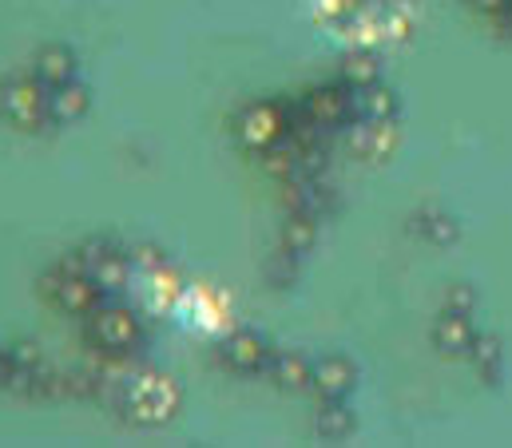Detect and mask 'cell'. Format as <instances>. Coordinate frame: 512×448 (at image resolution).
Here are the masks:
<instances>
[{
  "mask_svg": "<svg viewBox=\"0 0 512 448\" xmlns=\"http://www.w3.org/2000/svg\"><path fill=\"white\" fill-rule=\"evenodd\" d=\"M108 401L131 425L159 429V425L175 421V413L183 405V389L171 373H163L155 365H131V369L120 365L116 377L108 381Z\"/></svg>",
  "mask_w": 512,
  "mask_h": 448,
  "instance_id": "obj_1",
  "label": "cell"
},
{
  "mask_svg": "<svg viewBox=\"0 0 512 448\" xmlns=\"http://www.w3.org/2000/svg\"><path fill=\"white\" fill-rule=\"evenodd\" d=\"M84 337L88 345L100 353V357H120V361H131L143 345H147V330H143V318L131 310V306H120V302H104L96 314L84 318Z\"/></svg>",
  "mask_w": 512,
  "mask_h": 448,
  "instance_id": "obj_2",
  "label": "cell"
},
{
  "mask_svg": "<svg viewBox=\"0 0 512 448\" xmlns=\"http://www.w3.org/2000/svg\"><path fill=\"white\" fill-rule=\"evenodd\" d=\"M290 104H278V100H251L243 104L239 112L231 115V135L243 151L251 155H266L270 147H278L286 135H290Z\"/></svg>",
  "mask_w": 512,
  "mask_h": 448,
  "instance_id": "obj_3",
  "label": "cell"
},
{
  "mask_svg": "<svg viewBox=\"0 0 512 448\" xmlns=\"http://www.w3.org/2000/svg\"><path fill=\"white\" fill-rule=\"evenodd\" d=\"M0 119L12 127V131H48L52 119H48V88L32 76V72H16V76H4L0 80Z\"/></svg>",
  "mask_w": 512,
  "mask_h": 448,
  "instance_id": "obj_4",
  "label": "cell"
},
{
  "mask_svg": "<svg viewBox=\"0 0 512 448\" xmlns=\"http://www.w3.org/2000/svg\"><path fill=\"white\" fill-rule=\"evenodd\" d=\"M40 294H44L60 314H72V318H88V314H96V310L108 302V294H104L84 270H76V266H68V262L52 266V270L40 278Z\"/></svg>",
  "mask_w": 512,
  "mask_h": 448,
  "instance_id": "obj_5",
  "label": "cell"
},
{
  "mask_svg": "<svg viewBox=\"0 0 512 448\" xmlns=\"http://www.w3.org/2000/svg\"><path fill=\"white\" fill-rule=\"evenodd\" d=\"M64 262L76 266V270H84L108 298L120 294V290H128L131 274H135L131 250L128 246H120V242H108V238H100V242H84V246L72 250V258H64Z\"/></svg>",
  "mask_w": 512,
  "mask_h": 448,
  "instance_id": "obj_6",
  "label": "cell"
},
{
  "mask_svg": "<svg viewBox=\"0 0 512 448\" xmlns=\"http://www.w3.org/2000/svg\"><path fill=\"white\" fill-rule=\"evenodd\" d=\"M294 119H306L322 131H342L350 127L358 112H354V88H346L342 80L338 84H318V88H306L294 104H290Z\"/></svg>",
  "mask_w": 512,
  "mask_h": 448,
  "instance_id": "obj_7",
  "label": "cell"
},
{
  "mask_svg": "<svg viewBox=\"0 0 512 448\" xmlns=\"http://www.w3.org/2000/svg\"><path fill=\"white\" fill-rule=\"evenodd\" d=\"M219 361L239 377H262L274 361V345L258 330H235L219 345Z\"/></svg>",
  "mask_w": 512,
  "mask_h": 448,
  "instance_id": "obj_8",
  "label": "cell"
},
{
  "mask_svg": "<svg viewBox=\"0 0 512 448\" xmlns=\"http://www.w3.org/2000/svg\"><path fill=\"white\" fill-rule=\"evenodd\" d=\"M358 385V365L346 353H322L310 361V393L318 401H346Z\"/></svg>",
  "mask_w": 512,
  "mask_h": 448,
  "instance_id": "obj_9",
  "label": "cell"
},
{
  "mask_svg": "<svg viewBox=\"0 0 512 448\" xmlns=\"http://www.w3.org/2000/svg\"><path fill=\"white\" fill-rule=\"evenodd\" d=\"M28 72H32L44 88H60V84H68V80H80V56H76L68 44H44V48H36Z\"/></svg>",
  "mask_w": 512,
  "mask_h": 448,
  "instance_id": "obj_10",
  "label": "cell"
},
{
  "mask_svg": "<svg viewBox=\"0 0 512 448\" xmlns=\"http://www.w3.org/2000/svg\"><path fill=\"white\" fill-rule=\"evenodd\" d=\"M433 349H441L445 357H469V345L477 337V326H473V314H457V310H445L437 322H433Z\"/></svg>",
  "mask_w": 512,
  "mask_h": 448,
  "instance_id": "obj_11",
  "label": "cell"
},
{
  "mask_svg": "<svg viewBox=\"0 0 512 448\" xmlns=\"http://www.w3.org/2000/svg\"><path fill=\"white\" fill-rule=\"evenodd\" d=\"M92 112V92L80 80H68L60 88H48V119L52 127H72Z\"/></svg>",
  "mask_w": 512,
  "mask_h": 448,
  "instance_id": "obj_12",
  "label": "cell"
},
{
  "mask_svg": "<svg viewBox=\"0 0 512 448\" xmlns=\"http://www.w3.org/2000/svg\"><path fill=\"white\" fill-rule=\"evenodd\" d=\"M266 377L286 393H310V357L302 353H274Z\"/></svg>",
  "mask_w": 512,
  "mask_h": 448,
  "instance_id": "obj_13",
  "label": "cell"
},
{
  "mask_svg": "<svg viewBox=\"0 0 512 448\" xmlns=\"http://www.w3.org/2000/svg\"><path fill=\"white\" fill-rule=\"evenodd\" d=\"M318 242V211H306V207H298L286 226H282V258H302L310 246Z\"/></svg>",
  "mask_w": 512,
  "mask_h": 448,
  "instance_id": "obj_14",
  "label": "cell"
},
{
  "mask_svg": "<svg viewBox=\"0 0 512 448\" xmlns=\"http://www.w3.org/2000/svg\"><path fill=\"white\" fill-rule=\"evenodd\" d=\"M354 112H358V119H393L397 115V96H393V88H385L378 80V84L354 92Z\"/></svg>",
  "mask_w": 512,
  "mask_h": 448,
  "instance_id": "obj_15",
  "label": "cell"
},
{
  "mask_svg": "<svg viewBox=\"0 0 512 448\" xmlns=\"http://www.w3.org/2000/svg\"><path fill=\"white\" fill-rule=\"evenodd\" d=\"M469 361H473V369L493 385L497 377H501V369H505V353H501V341L489 334H477L473 337V345H469Z\"/></svg>",
  "mask_w": 512,
  "mask_h": 448,
  "instance_id": "obj_16",
  "label": "cell"
},
{
  "mask_svg": "<svg viewBox=\"0 0 512 448\" xmlns=\"http://www.w3.org/2000/svg\"><path fill=\"white\" fill-rule=\"evenodd\" d=\"M354 413L342 405V401H322V409H318V421H314V429L326 437V441H346L350 433H354Z\"/></svg>",
  "mask_w": 512,
  "mask_h": 448,
  "instance_id": "obj_17",
  "label": "cell"
},
{
  "mask_svg": "<svg viewBox=\"0 0 512 448\" xmlns=\"http://www.w3.org/2000/svg\"><path fill=\"white\" fill-rule=\"evenodd\" d=\"M382 80V68H378V60L374 56H366V52H354V56H346L342 60V84L346 88H370V84H378Z\"/></svg>",
  "mask_w": 512,
  "mask_h": 448,
  "instance_id": "obj_18",
  "label": "cell"
},
{
  "mask_svg": "<svg viewBox=\"0 0 512 448\" xmlns=\"http://www.w3.org/2000/svg\"><path fill=\"white\" fill-rule=\"evenodd\" d=\"M413 230H417L421 238L437 242V246H445V242L457 238V223H453L449 215H441V211H425V215H417V219H413Z\"/></svg>",
  "mask_w": 512,
  "mask_h": 448,
  "instance_id": "obj_19",
  "label": "cell"
},
{
  "mask_svg": "<svg viewBox=\"0 0 512 448\" xmlns=\"http://www.w3.org/2000/svg\"><path fill=\"white\" fill-rule=\"evenodd\" d=\"M473 306H477V294L461 282V286H449V294H445V310H457V314H473Z\"/></svg>",
  "mask_w": 512,
  "mask_h": 448,
  "instance_id": "obj_20",
  "label": "cell"
},
{
  "mask_svg": "<svg viewBox=\"0 0 512 448\" xmlns=\"http://www.w3.org/2000/svg\"><path fill=\"white\" fill-rule=\"evenodd\" d=\"M469 8L481 12V16H489V20H497V16L509 8V0H469Z\"/></svg>",
  "mask_w": 512,
  "mask_h": 448,
  "instance_id": "obj_21",
  "label": "cell"
},
{
  "mask_svg": "<svg viewBox=\"0 0 512 448\" xmlns=\"http://www.w3.org/2000/svg\"><path fill=\"white\" fill-rule=\"evenodd\" d=\"M8 377H12V369H8V357L0 349V389H8Z\"/></svg>",
  "mask_w": 512,
  "mask_h": 448,
  "instance_id": "obj_22",
  "label": "cell"
}]
</instances>
